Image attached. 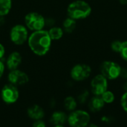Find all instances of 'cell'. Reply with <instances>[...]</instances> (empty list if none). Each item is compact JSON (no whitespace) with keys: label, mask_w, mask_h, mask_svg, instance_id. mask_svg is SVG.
<instances>
[{"label":"cell","mask_w":127,"mask_h":127,"mask_svg":"<svg viewBox=\"0 0 127 127\" xmlns=\"http://www.w3.org/2000/svg\"><path fill=\"white\" fill-rule=\"evenodd\" d=\"M122 67L117 62L112 61H103L100 67V74L105 76L108 80H115L121 76Z\"/></svg>","instance_id":"obj_5"},{"label":"cell","mask_w":127,"mask_h":127,"mask_svg":"<svg viewBox=\"0 0 127 127\" xmlns=\"http://www.w3.org/2000/svg\"><path fill=\"white\" fill-rule=\"evenodd\" d=\"M121 103L123 109L127 113V91L122 95L121 99Z\"/></svg>","instance_id":"obj_23"},{"label":"cell","mask_w":127,"mask_h":127,"mask_svg":"<svg viewBox=\"0 0 127 127\" xmlns=\"http://www.w3.org/2000/svg\"><path fill=\"white\" fill-rule=\"evenodd\" d=\"M24 25L31 31L45 29V17L36 11H30L24 16Z\"/></svg>","instance_id":"obj_4"},{"label":"cell","mask_w":127,"mask_h":127,"mask_svg":"<svg viewBox=\"0 0 127 127\" xmlns=\"http://www.w3.org/2000/svg\"><path fill=\"white\" fill-rule=\"evenodd\" d=\"M92 67L86 64H77L71 69V78L76 82H82L87 79L92 74Z\"/></svg>","instance_id":"obj_7"},{"label":"cell","mask_w":127,"mask_h":127,"mask_svg":"<svg viewBox=\"0 0 127 127\" xmlns=\"http://www.w3.org/2000/svg\"><path fill=\"white\" fill-rule=\"evenodd\" d=\"M55 19L52 17H45V27L48 26L49 28L55 25Z\"/></svg>","instance_id":"obj_24"},{"label":"cell","mask_w":127,"mask_h":127,"mask_svg":"<svg viewBox=\"0 0 127 127\" xmlns=\"http://www.w3.org/2000/svg\"><path fill=\"white\" fill-rule=\"evenodd\" d=\"M91 5L84 0H75L71 1L67 7L68 16L76 21L88 18L92 13Z\"/></svg>","instance_id":"obj_2"},{"label":"cell","mask_w":127,"mask_h":127,"mask_svg":"<svg viewBox=\"0 0 127 127\" xmlns=\"http://www.w3.org/2000/svg\"><path fill=\"white\" fill-rule=\"evenodd\" d=\"M86 127H98L97 125H95V124H88L87 126Z\"/></svg>","instance_id":"obj_32"},{"label":"cell","mask_w":127,"mask_h":127,"mask_svg":"<svg viewBox=\"0 0 127 127\" xmlns=\"http://www.w3.org/2000/svg\"><path fill=\"white\" fill-rule=\"evenodd\" d=\"M29 34V30L24 24L17 23L11 27L9 31V38L13 44L20 46L27 43Z\"/></svg>","instance_id":"obj_3"},{"label":"cell","mask_w":127,"mask_h":127,"mask_svg":"<svg viewBox=\"0 0 127 127\" xmlns=\"http://www.w3.org/2000/svg\"><path fill=\"white\" fill-rule=\"evenodd\" d=\"M119 54L122 59L127 62V40L122 41V46Z\"/></svg>","instance_id":"obj_20"},{"label":"cell","mask_w":127,"mask_h":127,"mask_svg":"<svg viewBox=\"0 0 127 127\" xmlns=\"http://www.w3.org/2000/svg\"><path fill=\"white\" fill-rule=\"evenodd\" d=\"M22 55L18 51H13L7 55L4 64L6 68L10 71L19 68L22 64Z\"/></svg>","instance_id":"obj_11"},{"label":"cell","mask_w":127,"mask_h":127,"mask_svg":"<svg viewBox=\"0 0 127 127\" xmlns=\"http://www.w3.org/2000/svg\"><path fill=\"white\" fill-rule=\"evenodd\" d=\"M53 40L50 37L48 30L31 31L29 34L27 44L31 52L36 56L46 55L51 50Z\"/></svg>","instance_id":"obj_1"},{"label":"cell","mask_w":127,"mask_h":127,"mask_svg":"<svg viewBox=\"0 0 127 127\" xmlns=\"http://www.w3.org/2000/svg\"><path fill=\"white\" fill-rule=\"evenodd\" d=\"M89 97V91H88L87 90H84L83 91H82V92L79 94V96H78V97H77V100H78V102H79L80 103L83 104V103H85L86 102V100H88Z\"/></svg>","instance_id":"obj_22"},{"label":"cell","mask_w":127,"mask_h":127,"mask_svg":"<svg viewBox=\"0 0 127 127\" xmlns=\"http://www.w3.org/2000/svg\"><path fill=\"white\" fill-rule=\"evenodd\" d=\"M105 103L100 96H94L89 102V108L92 112H97L104 107Z\"/></svg>","instance_id":"obj_13"},{"label":"cell","mask_w":127,"mask_h":127,"mask_svg":"<svg viewBox=\"0 0 127 127\" xmlns=\"http://www.w3.org/2000/svg\"><path fill=\"white\" fill-rule=\"evenodd\" d=\"M100 97L103 99V102L105 103H107V104L112 103L115 101V99L114 93L112 91H109V90L106 91Z\"/></svg>","instance_id":"obj_19"},{"label":"cell","mask_w":127,"mask_h":127,"mask_svg":"<svg viewBox=\"0 0 127 127\" xmlns=\"http://www.w3.org/2000/svg\"><path fill=\"white\" fill-rule=\"evenodd\" d=\"M6 22V18L4 16H0V27H2L4 25Z\"/></svg>","instance_id":"obj_30"},{"label":"cell","mask_w":127,"mask_h":127,"mask_svg":"<svg viewBox=\"0 0 127 127\" xmlns=\"http://www.w3.org/2000/svg\"><path fill=\"white\" fill-rule=\"evenodd\" d=\"M120 77H121V78H123V79H127V69H126V68H122Z\"/></svg>","instance_id":"obj_28"},{"label":"cell","mask_w":127,"mask_h":127,"mask_svg":"<svg viewBox=\"0 0 127 127\" xmlns=\"http://www.w3.org/2000/svg\"><path fill=\"white\" fill-rule=\"evenodd\" d=\"M102 121H103V122H105L106 124H109L112 121V118L111 117H107V116L103 117L102 118Z\"/></svg>","instance_id":"obj_29"},{"label":"cell","mask_w":127,"mask_h":127,"mask_svg":"<svg viewBox=\"0 0 127 127\" xmlns=\"http://www.w3.org/2000/svg\"><path fill=\"white\" fill-rule=\"evenodd\" d=\"M5 69H6V67H5L4 61H3L2 60H0V79L2 78L3 75L4 74Z\"/></svg>","instance_id":"obj_26"},{"label":"cell","mask_w":127,"mask_h":127,"mask_svg":"<svg viewBox=\"0 0 127 127\" xmlns=\"http://www.w3.org/2000/svg\"><path fill=\"white\" fill-rule=\"evenodd\" d=\"M67 120H68V117L65 112L57 111L52 114L50 121L54 126H59V125H63Z\"/></svg>","instance_id":"obj_14"},{"label":"cell","mask_w":127,"mask_h":127,"mask_svg":"<svg viewBox=\"0 0 127 127\" xmlns=\"http://www.w3.org/2000/svg\"><path fill=\"white\" fill-rule=\"evenodd\" d=\"M29 79H30L28 73L19 68L10 70L7 74L8 82L17 87L26 85L27 83H28Z\"/></svg>","instance_id":"obj_10"},{"label":"cell","mask_w":127,"mask_h":127,"mask_svg":"<svg viewBox=\"0 0 127 127\" xmlns=\"http://www.w3.org/2000/svg\"><path fill=\"white\" fill-rule=\"evenodd\" d=\"M48 34L53 41H57L63 38L64 35V31L62 27L54 25L48 30Z\"/></svg>","instance_id":"obj_15"},{"label":"cell","mask_w":127,"mask_h":127,"mask_svg":"<svg viewBox=\"0 0 127 127\" xmlns=\"http://www.w3.org/2000/svg\"><path fill=\"white\" fill-rule=\"evenodd\" d=\"M118 1L121 4H124V5L127 4V0H118Z\"/></svg>","instance_id":"obj_31"},{"label":"cell","mask_w":127,"mask_h":127,"mask_svg":"<svg viewBox=\"0 0 127 127\" xmlns=\"http://www.w3.org/2000/svg\"><path fill=\"white\" fill-rule=\"evenodd\" d=\"M6 55V49L4 44L0 43V60H2Z\"/></svg>","instance_id":"obj_25"},{"label":"cell","mask_w":127,"mask_h":127,"mask_svg":"<svg viewBox=\"0 0 127 127\" xmlns=\"http://www.w3.org/2000/svg\"><path fill=\"white\" fill-rule=\"evenodd\" d=\"M121 46H122V41L116 40H114V41L112 42L111 49L114 52H116V53L119 54V52L121 51Z\"/></svg>","instance_id":"obj_21"},{"label":"cell","mask_w":127,"mask_h":127,"mask_svg":"<svg viewBox=\"0 0 127 127\" xmlns=\"http://www.w3.org/2000/svg\"><path fill=\"white\" fill-rule=\"evenodd\" d=\"M32 127H46V125L44 121H42V120H39V121H36L33 123Z\"/></svg>","instance_id":"obj_27"},{"label":"cell","mask_w":127,"mask_h":127,"mask_svg":"<svg viewBox=\"0 0 127 127\" xmlns=\"http://www.w3.org/2000/svg\"><path fill=\"white\" fill-rule=\"evenodd\" d=\"M71 127H86L90 122V115L83 110L73 111L67 120Z\"/></svg>","instance_id":"obj_6"},{"label":"cell","mask_w":127,"mask_h":127,"mask_svg":"<svg viewBox=\"0 0 127 127\" xmlns=\"http://www.w3.org/2000/svg\"><path fill=\"white\" fill-rule=\"evenodd\" d=\"M54 127H65L63 125H59V126H54Z\"/></svg>","instance_id":"obj_33"},{"label":"cell","mask_w":127,"mask_h":127,"mask_svg":"<svg viewBox=\"0 0 127 127\" xmlns=\"http://www.w3.org/2000/svg\"><path fill=\"white\" fill-rule=\"evenodd\" d=\"M90 86L95 96H101L108 90V79L102 74H97L92 78Z\"/></svg>","instance_id":"obj_9"},{"label":"cell","mask_w":127,"mask_h":127,"mask_svg":"<svg viewBox=\"0 0 127 127\" xmlns=\"http://www.w3.org/2000/svg\"><path fill=\"white\" fill-rule=\"evenodd\" d=\"M19 97V91L17 86L10 83L4 85L1 90V98L7 104L15 103Z\"/></svg>","instance_id":"obj_8"},{"label":"cell","mask_w":127,"mask_h":127,"mask_svg":"<svg viewBox=\"0 0 127 127\" xmlns=\"http://www.w3.org/2000/svg\"><path fill=\"white\" fill-rule=\"evenodd\" d=\"M13 0H0V16H7L11 11Z\"/></svg>","instance_id":"obj_17"},{"label":"cell","mask_w":127,"mask_h":127,"mask_svg":"<svg viewBox=\"0 0 127 127\" xmlns=\"http://www.w3.org/2000/svg\"><path fill=\"white\" fill-rule=\"evenodd\" d=\"M77 27V21L69 16H67L63 22L62 28L64 32L71 34L72 33Z\"/></svg>","instance_id":"obj_16"},{"label":"cell","mask_w":127,"mask_h":127,"mask_svg":"<svg viewBox=\"0 0 127 127\" xmlns=\"http://www.w3.org/2000/svg\"><path fill=\"white\" fill-rule=\"evenodd\" d=\"M64 107L67 111H70V112H73L75 110V109L77 108V100L73 97H67L65 100H64Z\"/></svg>","instance_id":"obj_18"},{"label":"cell","mask_w":127,"mask_h":127,"mask_svg":"<svg viewBox=\"0 0 127 127\" xmlns=\"http://www.w3.org/2000/svg\"><path fill=\"white\" fill-rule=\"evenodd\" d=\"M27 113L28 117L34 121L42 120L45 116V112L43 109L38 105H33L29 107L28 109Z\"/></svg>","instance_id":"obj_12"}]
</instances>
